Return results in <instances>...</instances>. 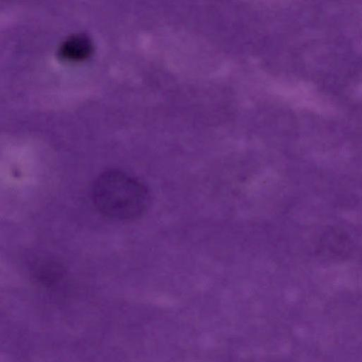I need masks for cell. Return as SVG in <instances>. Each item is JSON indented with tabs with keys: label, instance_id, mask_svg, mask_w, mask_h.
<instances>
[{
	"label": "cell",
	"instance_id": "6da1fadb",
	"mask_svg": "<svg viewBox=\"0 0 362 362\" xmlns=\"http://www.w3.org/2000/svg\"><path fill=\"white\" fill-rule=\"evenodd\" d=\"M97 210L115 221H130L141 216L150 203L146 187L135 177L117 170L100 174L92 188Z\"/></svg>",
	"mask_w": 362,
	"mask_h": 362
},
{
	"label": "cell",
	"instance_id": "7a4b0ae2",
	"mask_svg": "<svg viewBox=\"0 0 362 362\" xmlns=\"http://www.w3.org/2000/svg\"><path fill=\"white\" fill-rule=\"evenodd\" d=\"M92 50L88 37L83 34H74L66 39L60 45L61 57L70 60H79L86 57Z\"/></svg>",
	"mask_w": 362,
	"mask_h": 362
},
{
	"label": "cell",
	"instance_id": "3957f363",
	"mask_svg": "<svg viewBox=\"0 0 362 362\" xmlns=\"http://www.w3.org/2000/svg\"><path fill=\"white\" fill-rule=\"evenodd\" d=\"M63 274L61 264L50 260L38 262L33 269V276L42 284H51L59 279Z\"/></svg>",
	"mask_w": 362,
	"mask_h": 362
}]
</instances>
